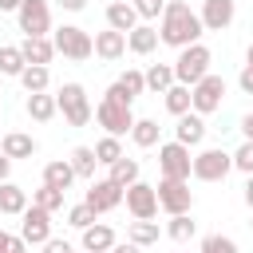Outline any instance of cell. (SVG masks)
Listing matches in <instances>:
<instances>
[{"label":"cell","instance_id":"obj_1","mask_svg":"<svg viewBox=\"0 0 253 253\" xmlns=\"http://www.w3.org/2000/svg\"><path fill=\"white\" fill-rule=\"evenodd\" d=\"M202 36H206V28H202L198 12H194L186 0H166V8H162V16H158V43L182 51V47L198 43Z\"/></svg>","mask_w":253,"mask_h":253},{"label":"cell","instance_id":"obj_2","mask_svg":"<svg viewBox=\"0 0 253 253\" xmlns=\"http://www.w3.org/2000/svg\"><path fill=\"white\" fill-rule=\"evenodd\" d=\"M55 107H59V115H63V123H67V126H87V123H91V115H95L83 83H63V87L55 91Z\"/></svg>","mask_w":253,"mask_h":253},{"label":"cell","instance_id":"obj_3","mask_svg":"<svg viewBox=\"0 0 253 253\" xmlns=\"http://www.w3.org/2000/svg\"><path fill=\"white\" fill-rule=\"evenodd\" d=\"M51 43H55V55H63V59H71V63H83V59L95 55L91 32H83L79 24H59V28L51 32Z\"/></svg>","mask_w":253,"mask_h":253},{"label":"cell","instance_id":"obj_4","mask_svg":"<svg viewBox=\"0 0 253 253\" xmlns=\"http://www.w3.org/2000/svg\"><path fill=\"white\" fill-rule=\"evenodd\" d=\"M210 63H213V55H210V47L198 40V43H190V47H182L178 51V59L170 63L174 67V83H186V87H194L206 71H210Z\"/></svg>","mask_w":253,"mask_h":253},{"label":"cell","instance_id":"obj_5","mask_svg":"<svg viewBox=\"0 0 253 253\" xmlns=\"http://www.w3.org/2000/svg\"><path fill=\"white\" fill-rule=\"evenodd\" d=\"M229 170H233V154L221 150V146H202L194 154V162H190V174L198 182H225Z\"/></svg>","mask_w":253,"mask_h":253},{"label":"cell","instance_id":"obj_6","mask_svg":"<svg viewBox=\"0 0 253 253\" xmlns=\"http://www.w3.org/2000/svg\"><path fill=\"white\" fill-rule=\"evenodd\" d=\"M221 103H225V79H221L217 71H206V75L190 87V111L213 115V111H221Z\"/></svg>","mask_w":253,"mask_h":253},{"label":"cell","instance_id":"obj_7","mask_svg":"<svg viewBox=\"0 0 253 253\" xmlns=\"http://www.w3.org/2000/svg\"><path fill=\"white\" fill-rule=\"evenodd\" d=\"M154 194H158V210H162L166 217L194 210V190H190V182H182V178H158Z\"/></svg>","mask_w":253,"mask_h":253},{"label":"cell","instance_id":"obj_8","mask_svg":"<svg viewBox=\"0 0 253 253\" xmlns=\"http://www.w3.org/2000/svg\"><path fill=\"white\" fill-rule=\"evenodd\" d=\"M95 119H99V126H103L107 134H115V138L130 134V126H134V111H130L126 103L111 99V95H103V99H99V107H95Z\"/></svg>","mask_w":253,"mask_h":253},{"label":"cell","instance_id":"obj_9","mask_svg":"<svg viewBox=\"0 0 253 253\" xmlns=\"http://www.w3.org/2000/svg\"><path fill=\"white\" fill-rule=\"evenodd\" d=\"M190 162H194V154H190V146H182L178 138H174V142H158V174H162V178H182V182H190Z\"/></svg>","mask_w":253,"mask_h":253},{"label":"cell","instance_id":"obj_10","mask_svg":"<svg viewBox=\"0 0 253 253\" xmlns=\"http://www.w3.org/2000/svg\"><path fill=\"white\" fill-rule=\"evenodd\" d=\"M16 24L24 36H47L51 32V4L47 0H20Z\"/></svg>","mask_w":253,"mask_h":253},{"label":"cell","instance_id":"obj_11","mask_svg":"<svg viewBox=\"0 0 253 253\" xmlns=\"http://www.w3.org/2000/svg\"><path fill=\"white\" fill-rule=\"evenodd\" d=\"M123 202H126L130 217H138V221L158 217V194H154V186H146L142 178H138V182H130V186L123 190Z\"/></svg>","mask_w":253,"mask_h":253},{"label":"cell","instance_id":"obj_12","mask_svg":"<svg viewBox=\"0 0 253 253\" xmlns=\"http://www.w3.org/2000/svg\"><path fill=\"white\" fill-rule=\"evenodd\" d=\"M20 237H24L28 245H43V241L51 237V213L28 202V210L20 213Z\"/></svg>","mask_w":253,"mask_h":253},{"label":"cell","instance_id":"obj_13","mask_svg":"<svg viewBox=\"0 0 253 253\" xmlns=\"http://www.w3.org/2000/svg\"><path fill=\"white\" fill-rule=\"evenodd\" d=\"M95 213H111V210H119L123 206V186H115L111 178H91V190H87V198H83Z\"/></svg>","mask_w":253,"mask_h":253},{"label":"cell","instance_id":"obj_14","mask_svg":"<svg viewBox=\"0 0 253 253\" xmlns=\"http://www.w3.org/2000/svg\"><path fill=\"white\" fill-rule=\"evenodd\" d=\"M233 16H237V0H202V12H198L206 32H225Z\"/></svg>","mask_w":253,"mask_h":253},{"label":"cell","instance_id":"obj_15","mask_svg":"<svg viewBox=\"0 0 253 253\" xmlns=\"http://www.w3.org/2000/svg\"><path fill=\"white\" fill-rule=\"evenodd\" d=\"M91 47H95V55H99V59L115 63V59H123V55H126V36H123V32H115V28H107V32H95V36H91Z\"/></svg>","mask_w":253,"mask_h":253},{"label":"cell","instance_id":"obj_16","mask_svg":"<svg viewBox=\"0 0 253 253\" xmlns=\"http://www.w3.org/2000/svg\"><path fill=\"white\" fill-rule=\"evenodd\" d=\"M174 138H178L182 146H202V138H206V115H198V111L178 115V123H174Z\"/></svg>","mask_w":253,"mask_h":253},{"label":"cell","instance_id":"obj_17","mask_svg":"<svg viewBox=\"0 0 253 253\" xmlns=\"http://www.w3.org/2000/svg\"><path fill=\"white\" fill-rule=\"evenodd\" d=\"M79 245H83L87 253H107V249L115 245V229L103 225V221H91L87 229H79Z\"/></svg>","mask_w":253,"mask_h":253},{"label":"cell","instance_id":"obj_18","mask_svg":"<svg viewBox=\"0 0 253 253\" xmlns=\"http://www.w3.org/2000/svg\"><path fill=\"white\" fill-rule=\"evenodd\" d=\"M134 24H142V20H138V12H134L130 0H111V4H107V28H115V32L126 36Z\"/></svg>","mask_w":253,"mask_h":253},{"label":"cell","instance_id":"obj_19","mask_svg":"<svg viewBox=\"0 0 253 253\" xmlns=\"http://www.w3.org/2000/svg\"><path fill=\"white\" fill-rule=\"evenodd\" d=\"M20 51H24L28 63H40V67H47V63L55 59V43H51V36H24Z\"/></svg>","mask_w":253,"mask_h":253},{"label":"cell","instance_id":"obj_20","mask_svg":"<svg viewBox=\"0 0 253 253\" xmlns=\"http://www.w3.org/2000/svg\"><path fill=\"white\" fill-rule=\"evenodd\" d=\"M28 202H32V198H28V190H24V186H16L12 178H8V182H0V213L20 217V213L28 210Z\"/></svg>","mask_w":253,"mask_h":253},{"label":"cell","instance_id":"obj_21","mask_svg":"<svg viewBox=\"0 0 253 253\" xmlns=\"http://www.w3.org/2000/svg\"><path fill=\"white\" fill-rule=\"evenodd\" d=\"M158 47V28H150V24H134L130 32H126V51H134V55H150Z\"/></svg>","mask_w":253,"mask_h":253},{"label":"cell","instance_id":"obj_22","mask_svg":"<svg viewBox=\"0 0 253 253\" xmlns=\"http://www.w3.org/2000/svg\"><path fill=\"white\" fill-rule=\"evenodd\" d=\"M130 142H134L138 150L158 146V142H162V126H158V119H134V126H130Z\"/></svg>","mask_w":253,"mask_h":253},{"label":"cell","instance_id":"obj_23","mask_svg":"<svg viewBox=\"0 0 253 253\" xmlns=\"http://www.w3.org/2000/svg\"><path fill=\"white\" fill-rule=\"evenodd\" d=\"M0 154H8L12 162H16V158H32V154H36V138L24 134V130H8L4 142H0Z\"/></svg>","mask_w":253,"mask_h":253},{"label":"cell","instance_id":"obj_24","mask_svg":"<svg viewBox=\"0 0 253 253\" xmlns=\"http://www.w3.org/2000/svg\"><path fill=\"white\" fill-rule=\"evenodd\" d=\"M24 111H28L36 123H51V119L59 115V107H55V95H47V91H36V95H28Z\"/></svg>","mask_w":253,"mask_h":253},{"label":"cell","instance_id":"obj_25","mask_svg":"<svg viewBox=\"0 0 253 253\" xmlns=\"http://www.w3.org/2000/svg\"><path fill=\"white\" fill-rule=\"evenodd\" d=\"M158 237H162V229H158V221L154 217H146V221H130L126 225V241H134L138 249H146V245H158Z\"/></svg>","mask_w":253,"mask_h":253},{"label":"cell","instance_id":"obj_26","mask_svg":"<svg viewBox=\"0 0 253 253\" xmlns=\"http://www.w3.org/2000/svg\"><path fill=\"white\" fill-rule=\"evenodd\" d=\"M43 182L67 194V190H71V182H75V170H71V162H67V158H55V162H47V166H43Z\"/></svg>","mask_w":253,"mask_h":253},{"label":"cell","instance_id":"obj_27","mask_svg":"<svg viewBox=\"0 0 253 253\" xmlns=\"http://www.w3.org/2000/svg\"><path fill=\"white\" fill-rule=\"evenodd\" d=\"M107 178H111L115 186H123V190H126L130 182H138V158H126V154H123V158H115V162L107 166Z\"/></svg>","mask_w":253,"mask_h":253},{"label":"cell","instance_id":"obj_28","mask_svg":"<svg viewBox=\"0 0 253 253\" xmlns=\"http://www.w3.org/2000/svg\"><path fill=\"white\" fill-rule=\"evenodd\" d=\"M24 67H28V59H24L20 43H0V75L20 79V71H24Z\"/></svg>","mask_w":253,"mask_h":253},{"label":"cell","instance_id":"obj_29","mask_svg":"<svg viewBox=\"0 0 253 253\" xmlns=\"http://www.w3.org/2000/svg\"><path fill=\"white\" fill-rule=\"evenodd\" d=\"M142 79H146V91L162 95V91L174 83V67H170V63H150V67L142 71Z\"/></svg>","mask_w":253,"mask_h":253},{"label":"cell","instance_id":"obj_30","mask_svg":"<svg viewBox=\"0 0 253 253\" xmlns=\"http://www.w3.org/2000/svg\"><path fill=\"white\" fill-rule=\"evenodd\" d=\"M162 103H166V111L178 119V115H186L190 111V87L186 83H170L166 91H162Z\"/></svg>","mask_w":253,"mask_h":253},{"label":"cell","instance_id":"obj_31","mask_svg":"<svg viewBox=\"0 0 253 253\" xmlns=\"http://www.w3.org/2000/svg\"><path fill=\"white\" fill-rule=\"evenodd\" d=\"M67 162H71L75 178H95V166H99V158H95V146H75Z\"/></svg>","mask_w":253,"mask_h":253},{"label":"cell","instance_id":"obj_32","mask_svg":"<svg viewBox=\"0 0 253 253\" xmlns=\"http://www.w3.org/2000/svg\"><path fill=\"white\" fill-rule=\"evenodd\" d=\"M20 83H24V91H28V95H36V91H47V83H51V71H47V67H40V63H28V67L20 71Z\"/></svg>","mask_w":253,"mask_h":253},{"label":"cell","instance_id":"obj_33","mask_svg":"<svg viewBox=\"0 0 253 253\" xmlns=\"http://www.w3.org/2000/svg\"><path fill=\"white\" fill-rule=\"evenodd\" d=\"M63 190H55V186H40V190H32V206H40V210H47V213H55V210H63Z\"/></svg>","mask_w":253,"mask_h":253},{"label":"cell","instance_id":"obj_34","mask_svg":"<svg viewBox=\"0 0 253 253\" xmlns=\"http://www.w3.org/2000/svg\"><path fill=\"white\" fill-rule=\"evenodd\" d=\"M194 233H198V221H190V213H170V221H166L170 241H190Z\"/></svg>","mask_w":253,"mask_h":253},{"label":"cell","instance_id":"obj_35","mask_svg":"<svg viewBox=\"0 0 253 253\" xmlns=\"http://www.w3.org/2000/svg\"><path fill=\"white\" fill-rule=\"evenodd\" d=\"M126 150H123V138H115V134H103L99 142H95V158H99V166H111L115 158H123Z\"/></svg>","mask_w":253,"mask_h":253},{"label":"cell","instance_id":"obj_36","mask_svg":"<svg viewBox=\"0 0 253 253\" xmlns=\"http://www.w3.org/2000/svg\"><path fill=\"white\" fill-rule=\"evenodd\" d=\"M115 83H119V87L126 91V99H130V103H134V99H138V95L146 91V79H142V71H138V67H126V71H123V75H119Z\"/></svg>","mask_w":253,"mask_h":253},{"label":"cell","instance_id":"obj_37","mask_svg":"<svg viewBox=\"0 0 253 253\" xmlns=\"http://www.w3.org/2000/svg\"><path fill=\"white\" fill-rule=\"evenodd\" d=\"M198 253H237V241H233V237H225V233H206Z\"/></svg>","mask_w":253,"mask_h":253},{"label":"cell","instance_id":"obj_38","mask_svg":"<svg viewBox=\"0 0 253 253\" xmlns=\"http://www.w3.org/2000/svg\"><path fill=\"white\" fill-rule=\"evenodd\" d=\"M95 217H99V213H95L87 202H79V206H71V210H67V225H71V229H87Z\"/></svg>","mask_w":253,"mask_h":253},{"label":"cell","instance_id":"obj_39","mask_svg":"<svg viewBox=\"0 0 253 253\" xmlns=\"http://www.w3.org/2000/svg\"><path fill=\"white\" fill-rule=\"evenodd\" d=\"M233 170H241V174H253V138H245V142L233 150Z\"/></svg>","mask_w":253,"mask_h":253},{"label":"cell","instance_id":"obj_40","mask_svg":"<svg viewBox=\"0 0 253 253\" xmlns=\"http://www.w3.org/2000/svg\"><path fill=\"white\" fill-rule=\"evenodd\" d=\"M130 4H134L138 20H158V16H162V8H166V0H130Z\"/></svg>","mask_w":253,"mask_h":253},{"label":"cell","instance_id":"obj_41","mask_svg":"<svg viewBox=\"0 0 253 253\" xmlns=\"http://www.w3.org/2000/svg\"><path fill=\"white\" fill-rule=\"evenodd\" d=\"M0 253H28V241L20 233H4L0 229Z\"/></svg>","mask_w":253,"mask_h":253},{"label":"cell","instance_id":"obj_42","mask_svg":"<svg viewBox=\"0 0 253 253\" xmlns=\"http://www.w3.org/2000/svg\"><path fill=\"white\" fill-rule=\"evenodd\" d=\"M40 249H43V253H71V241H63V237H47Z\"/></svg>","mask_w":253,"mask_h":253},{"label":"cell","instance_id":"obj_43","mask_svg":"<svg viewBox=\"0 0 253 253\" xmlns=\"http://www.w3.org/2000/svg\"><path fill=\"white\" fill-rule=\"evenodd\" d=\"M237 87H241L245 95H253V63H245V67H241V75H237Z\"/></svg>","mask_w":253,"mask_h":253},{"label":"cell","instance_id":"obj_44","mask_svg":"<svg viewBox=\"0 0 253 253\" xmlns=\"http://www.w3.org/2000/svg\"><path fill=\"white\" fill-rule=\"evenodd\" d=\"M8 178H12V158L0 154V182H8Z\"/></svg>","mask_w":253,"mask_h":253},{"label":"cell","instance_id":"obj_45","mask_svg":"<svg viewBox=\"0 0 253 253\" xmlns=\"http://www.w3.org/2000/svg\"><path fill=\"white\" fill-rule=\"evenodd\" d=\"M59 8H63V12H83L87 0H59Z\"/></svg>","mask_w":253,"mask_h":253},{"label":"cell","instance_id":"obj_46","mask_svg":"<svg viewBox=\"0 0 253 253\" xmlns=\"http://www.w3.org/2000/svg\"><path fill=\"white\" fill-rule=\"evenodd\" d=\"M241 134H245V138H253V111H249V115H241Z\"/></svg>","mask_w":253,"mask_h":253},{"label":"cell","instance_id":"obj_47","mask_svg":"<svg viewBox=\"0 0 253 253\" xmlns=\"http://www.w3.org/2000/svg\"><path fill=\"white\" fill-rule=\"evenodd\" d=\"M111 249H115V253H142V249H138V245H134V241H123V245H119V241H115V245H111Z\"/></svg>","mask_w":253,"mask_h":253},{"label":"cell","instance_id":"obj_48","mask_svg":"<svg viewBox=\"0 0 253 253\" xmlns=\"http://www.w3.org/2000/svg\"><path fill=\"white\" fill-rule=\"evenodd\" d=\"M241 198H245V206L253 210V174H245V194H241Z\"/></svg>","mask_w":253,"mask_h":253},{"label":"cell","instance_id":"obj_49","mask_svg":"<svg viewBox=\"0 0 253 253\" xmlns=\"http://www.w3.org/2000/svg\"><path fill=\"white\" fill-rule=\"evenodd\" d=\"M20 8V0H0V12H16Z\"/></svg>","mask_w":253,"mask_h":253},{"label":"cell","instance_id":"obj_50","mask_svg":"<svg viewBox=\"0 0 253 253\" xmlns=\"http://www.w3.org/2000/svg\"><path fill=\"white\" fill-rule=\"evenodd\" d=\"M245 63H253V43H249V47H245Z\"/></svg>","mask_w":253,"mask_h":253},{"label":"cell","instance_id":"obj_51","mask_svg":"<svg viewBox=\"0 0 253 253\" xmlns=\"http://www.w3.org/2000/svg\"><path fill=\"white\" fill-rule=\"evenodd\" d=\"M71 253H87V249H71Z\"/></svg>","mask_w":253,"mask_h":253},{"label":"cell","instance_id":"obj_52","mask_svg":"<svg viewBox=\"0 0 253 253\" xmlns=\"http://www.w3.org/2000/svg\"><path fill=\"white\" fill-rule=\"evenodd\" d=\"M0 107H4V95H0Z\"/></svg>","mask_w":253,"mask_h":253},{"label":"cell","instance_id":"obj_53","mask_svg":"<svg viewBox=\"0 0 253 253\" xmlns=\"http://www.w3.org/2000/svg\"><path fill=\"white\" fill-rule=\"evenodd\" d=\"M107 253H115V249H107Z\"/></svg>","mask_w":253,"mask_h":253},{"label":"cell","instance_id":"obj_54","mask_svg":"<svg viewBox=\"0 0 253 253\" xmlns=\"http://www.w3.org/2000/svg\"><path fill=\"white\" fill-rule=\"evenodd\" d=\"M249 229H253V221H249Z\"/></svg>","mask_w":253,"mask_h":253},{"label":"cell","instance_id":"obj_55","mask_svg":"<svg viewBox=\"0 0 253 253\" xmlns=\"http://www.w3.org/2000/svg\"><path fill=\"white\" fill-rule=\"evenodd\" d=\"M0 142H4V134H0Z\"/></svg>","mask_w":253,"mask_h":253}]
</instances>
